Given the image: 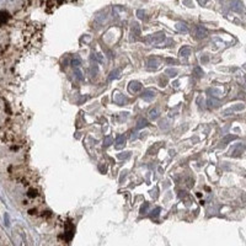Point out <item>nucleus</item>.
Returning <instances> with one entry per match:
<instances>
[{
    "label": "nucleus",
    "mask_w": 246,
    "mask_h": 246,
    "mask_svg": "<svg viewBox=\"0 0 246 246\" xmlns=\"http://www.w3.org/2000/svg\"><path fill=\"white\" fill-rule=\"evenodd\" d=\"M231 9L235 10V11H241V10H242V6H241V4H240L239 1H233Z\"/></svg>",
    "instance_id": "obj_1"
}]
</instances>
